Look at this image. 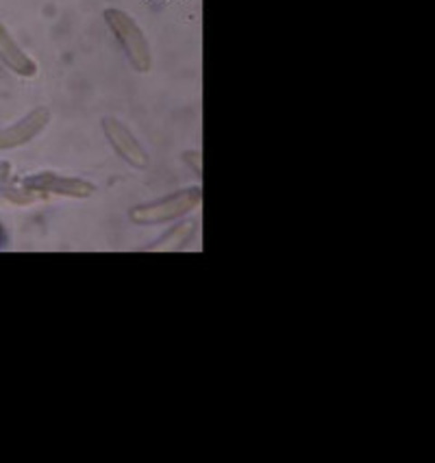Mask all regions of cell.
Returning <instances> with one entry per match:
<instances>
[{
  "label": "cell",
  "instance_id": "1",
  "mask_svg": "<svg viewBox=\"0 0 435 463\" xmlns=\"http://www.w3.org/2000/svg\"><path fill=\"white\" fill-rule=\"evenodd\" d=\"M105 20L109 24V29L114 31L118 40H120L122 48H125L128 61L133 63V68L137 72H148L153 66V57H150V46L144 37V31L139 29V24L122 9H107Z\"/></svg>",
  "mask_w": 435,
  "mask_h": 463
},
{
  "label": "cell",
  "instance_id": "2",
  "mask_svg": "<svg viewBox=\"0 0 435 463\" xmlns=\"http://www.w3.org/2000/svg\"><path fill=\"white\" fill-rule=\"evenodd\" d=\"M203 201L201 187H190V190L172 194L170 198H161L157 203L144 204V207L133 209L131 220L137 224H159L168 220L181 218L192 209H196Z\"/></svg>",
  "mask_w": 435,
  "mask_h": 463
},
{
  "label": "cell",
  "instance_id": "3",
  "mask_svg": "<svg viewBox=\"0 0 435 463\" xmlns=\"http://www.w3.org/2000/svg\"><path fill=\"white\" fill-rule=\"evenodd\" d=\"M103 128H105L107 139L111 142V146L116 148V153L120 155L127 164H131L133 168H147L148 165L147 150L139 146L136 136H133V133L128 131L120 120H116V118H105Z\"/></svg>",
  "mask_w": 435,
  "mask_h": 463
},
{
  "label": "cell",
  "instance_id": "4",
  "mask_svg": "<svg viewBox=\"0 0 435 463\" xmlns=\"http://www.w3.org/2000/svg\"><path fill=\"white\" fill-rule=\"evenodd\" d=\"M26 190L35 192H52L61 194V196L72 198H88L94 194L92 183H85L80 179H72V176H57V175H35L24 181Z\"/></svg>",
  "mask_w": 435,
  "mask_h": 463
},
{
  "label": "cell",
  "instance_id": "5",
  "mask_svg": "<svg viewBox=\"0 0 435 463\" xmlns=\"http://www.w3.org/2000/svg\"><path fill=\"white\" fill-rule=\"evenodd\" d=\"M48 111L46 109H35L33 113L20 120L18 125L5 128L0 131V150L3 148H15V146H23V144L31 142L37 133H42V128L48 125Z\"/></svg>",
  "mask_w": 435,
  "mask_h": 463
},
{
  "label": "cell",
  "instance_id": "6",
  "mask_svg": "<svg viewBox=\"0 0 435 463\" xmlns=\"http://www.w3.org/2000/svg\"><path fill=\"white\" fill-rule=\"evenodd\" d=\"M0 61L20 77H35L37 74L35 61L18 46V42L14 40L3 23H0Z\"/></svg>",
  "mask_w": 435,
  "mask_h": 463
},
{
  "label": "cell",
  "instance_id": "7",
  "mask_svg": "<svg viewBox=\"0 0 435 463\" xmlns=\"http://www.w3.org/2000/svg\"><path fill=\"white\" fill-rule=\"evenodd\" d=\"M192 233H194V224H192V222L176 226V229L170 231V235H165L164 240L155 244V249H157V250H164V249H179V246L185 244L187 238H190Z\"/></svg>",
  "mask_w": 435,
  "mask_h": 463
},
{
  "label": "cell",
  "instance_id": "8",
  "mask_svg": "<svg viewBox=\"0 0 435 463\" xmlns=\"http://www.w3.org/2000/svg\"><path fill=\"white\" fill-rule=\"evenodd\" d=\"M5 241V231H3V224H0V246H3Z\"/></svg>",
  "mask_w": 435,
  "mask_h": 463
}]
</instances>
